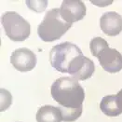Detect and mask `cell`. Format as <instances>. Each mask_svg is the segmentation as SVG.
Here are the masks:
<instances>
[{
	"label": "cell",
	"instance_id": "cell-1",
	"mask_svg": "<svg viewBox=\"0 0 122 122\" xmlns=\"http://www.w3.org/2000/svg\"><path fill=\"white\" fill-rule=\"evenodd\" d=\"M51 93L60 109L82 110L85 92L77 79L69 76L56 79L51 86Z\"/></svg>",
	"mask_w": 122,
	"mask_h": 122
},
{
	"label": "cell",
	"instance_id": "cell-2",
	"mask_svg": "<svg viewBox=\"0 0 122 122\" xmlns=\"http://www.w3.org/2000/svg\"><path fill=\"white\" fill-rule=\"evenodd\" d=\"M72 24L67 23L61 18L60 9L49 10L37 28V34L44 42L58 40L70 29Z\"/></svg>",
	"mask_w": 122,
	"mask_h": 122
},
{
	"label": "cell",
	"instance_id": "cell-3",
	"mask_svg": "<svg viewBox=\"0 0 122 122\" xmlns=\"http://www.w3.org/2000/svg\"><path fill=\"white\" fill-rule=\"evenodd\" d=\"M83 55L81 50L71 42H63L54 46L50 52L51 66L61 73H69L75 61Z\"/></svg>",
	"mask_w": 122,
	"mask_h": 122
},
{
	"label": "cell",
	"instance_id": "cell-4",
	"mask_svg": "<svg viewBox=\"0 0 122 122\" xmlns=\"http://www.w3.org/2000/svg\"><path fill=\"white\" fill-rule=\"evenodd\" d=\"M1 22L8 37L14 42H22L30 36V23L17 12L8 11L4 13Z\"/></svg>",
	"mask_w": 122,
	"mask_h": 122
},
{
	"label": "cell",
	"instance_id": "cell-5",
	"mask_svg": "<svg viewBox=\"0 0 122 122\" xmlns=\"http://www.w3.org/2000/svg\"><path fill=\"white\" fill-rule=\"evenodd\" d=\"M86 12L85 4L79 0H64L60 8L61 18L69 24L82 20Z\"/></svg>",
	"mask_w": 122,
	"mask_h": 122
},
{
	"label": "cell",
	"instance_id": "cell-6",
	"mask_svg": "<svg viewBox=\"0 0 122 122\" xmlns=\"http://www.w3.org/2000/svg\"><path fill=\"white\" fill-rule=\"evenodd\" d=\"M10 62L18 71L29 72L33 70L36 64V56L30 50L21 48L12 52Z\"/></svg>",
	"mask_w": 122,
	"mask_h": 122
},
{
	"label": "cell",
	"instance_id": "cell-7",
	"mask_svg": "<svg viewBox=\"0 0 122 122\" xmlns=\"http://www.w3.org/2000/svg\"><path fill=\"white\" fill-rule=\"evenodd\" d=\"M99 62L103 70L108 73L115 74L122 69V55L120 52L115 50L106 48L97 56Z\"/></svg>",
	"mask_w": 122,
	"mask_h": 122
},
{
	"label": "cell",
	"instance_id": "cell-8",
	"mask_svg": "<svg viewBox=\"0 0 122 122\" xmlns=\"http://www.w3.org/2000/svg\"><path fill=\"white\" fill-rule=\"evenodd\" d=\"M94 70V62L91 59L81 55L75 61L68 74L77 80H86L92 77Z\"/></svg>",
	"mask_w": 122,
	"mask_h": 122
},
{
	"label": "cell",
	"instance_id": "cell-9",
	"mask_svg": "<svg viewBox=\"0 0 122 122\" xmlns=\"http://www.w3.org/2000/svg\"><path fill=\"white\" fill-rule=\"evenodd\" d=\"M100 27L109 36H116L122 31V17L115 11L103 13L100 19Z\"/></svg>",
	"mask_w": 122,
	"mask_h": 122
},
{
	"label": "cell",
	"instance_id": "cell-10",
	"mask_svg": "<svg viewBox=\"0 0 122 122\" xmlns=\"http://www.w3.org/2000/svg\"><path fill=\"white\" fill-rule=\"evenodd\" d=\"M37 122H61L62 115L59 107L52 105L41 106L36 113Z\"/></svg>",
	"mask_w": 122,
	"mask_h": 122
},
{
	"label": "cell",
	"instance_id": "cell-11",
	"mask_svg": "<svg viewBox=\"0 0 122 122\" xmlns=\"http://www.w3.org/2000/svg\"><path fill=\"white\" fill-rule=\"evenodd\" d=\"M100 108L102 112L108 117H117L122 114V111L118 106V102L117 100V95L104 96L101 101Z\"/></svg>",
	"mask_w": 122,
	"mask_h": 122
},
{
	"label": "cell",
	"instance_id": "cell-12",
	"mask_svg": "<svg viewBox=\"0 0 122 122\" xmlns=\"http://www.w3.org/2000/svg\"><path fill=\"white\" fill-rule=\"evenodd\" d=\"M108 43L105 39L102 37H94L92 38V41L90 42V49L92 51V55L97 57L103 50L108 48Z\"/></svg>",
	"mask_w": 122,
	"mask_h": 122
},
{
	"label": "cell",
	"instance_id": "cell-13",
	"mask_svg": "<svg viewBox=\"0 0 122 122\" xmlns=\"http://www.w3.org/2000/svg\"><path fill=\"white\" fill-rule=\"evenodd\" d=\"M12 97L8 91L1 89V111H5L11 104Z\"/></svg>",
	"mask_w": 122,
	"mask_h": 122
},
{
	"label": "cell",
	"instance_id": "cell-14",
	"mask_svg": "<svg viewBox=\"0 0 122 122\" xmlns=\"http://www.w3.org/2000/svg\"><path fill=\"white\" fill-rule=\"evenodd\" d=\"M117 100L118 102V106L120 108V110L122 111V90L119 91V92L117 94Z\"/></svg>",
	"mask_w": 122,
	"mask_h": 122
}]
</instances>
